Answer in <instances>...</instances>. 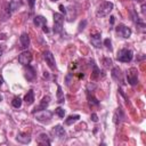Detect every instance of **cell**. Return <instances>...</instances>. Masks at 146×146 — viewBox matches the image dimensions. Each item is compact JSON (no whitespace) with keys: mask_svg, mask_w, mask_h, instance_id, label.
<instances>
[{"mask_svg":"<svg viewBox=\"0 0 146 146\" xmlns=\"http://www.w3.org/2000/svg\"><path fill=\"white\" fill-rule=\"evenodd\" d=\"M19 41H21V47L23 49L27 48L29 44H30V38H29V34L27 33H22V35L19 36Z\"/></svg>","mask_w":146,"mask_h":146,"instance_id":"7c38bea8","label":"cell"},{"mask_svg":"<svg viewBox=\"0 0 146 146\" xmlns=\"http://www.w3.org/2000/svg\"><path fill=\"white\" fill-rule=\"evenodd\" d=\"M24 102L26 103V105H31L34 102V92H33V90H29L27 91V94L24 97Z\"/></svg>","mask_w":146,"mask_h":146,"instance_id":"ac0fdd59","label":"cell"},{"mask_svg":"<svg viewBox=\"0 0 146 146\" xmlns=\"http://www.w3.org/2000/svg\"><path fill=\"white\" fill-rule=\"evenodd\" d=\"M90 41L92 43V46L95 48H99L100 44H102V41H100V33L99 32H95L92 34H90Z\"/></svg>","mask_w":146,"mask_h":146,"instance_id":"30bf717a","label":"cell"},{"mask_svg":"<svg viewBox=\"0 0 146 146\" xmlns=\"http://www.w3.org/2000/svg\"><path fill=\"white\" fill-rule=\"evenodd\" d=\"M115 30H116V33H117L120 36L124 38V39H127V38H129V36L131 35V30H130L128 26L123 25V24L117 25Z\"/></svg>","mask_w":146,"mask_h":146,"instance_id":"52a82bcc","label":"cell"},{"mask_svg":"<svg viewBox=\"0 0 146 146\" xmlns=\"http://www.w3.org/2000/svg\"><path fill=\"white\" fill-rule=\"evenodd\" d=\"M42 31H43L44 33H48V32H49V29H48V26H47V25H42Z\"/></svg>","mask_w":146,"mask_h":146,"instance_id":"f546056e","label":"cell"},{"mask_svg":"<svg viewBox=\"0 0 146 146\" xmlns=\"http://www.w3.org/2000/svg\"><path fill=\"white\" fill-rule=\"evenodd\" d=\"M127 80L129 82V84L131 86H136L138 83V71L135 67H131L127 71Z\"/></svg>","mask_w":146,"mask_h":146,"instance_id":"277c9868","label":"cell"},{"mask_svg":"<svg viewBox=\"0 0 146 146\" xmlns=\"http://www.w3.org/2000/svg\"><path fill=\"white\" fill-rule=\"evenodd\" d=\"M137 1H141V0H137Z\"/></svg>","mask_w":146,"mask_h":146,"instance_id":"74e56055","label":"cell"},{"mask_svg":"<svg viewBox=\"0 0 146 146\" xmlns=\"http://www.w3.org/2000/svg\"><path fill=\"white\" fill-rule=\"evenodd\" d=\"M13 106L15 107V108H18V107H21L22 106V99L19 98V97H15L14 99H13Z\"/></svg>","mask_w":146,"mask_h":146,"instance_id":"7402d4cb","label":"cell"},{"mask_svg":"<svg viewBox=\"0 0 146 146\" xmlns=\"http://www.w3.org/2000/svg\"><path fill=\"white\" fill-rule=\"evenodd\" d=\"M91 119H92V121H94V122H97V121H98V117H97V114H95V113H92V114H91Z\"/></svg>","mask_w":146,"mask_h":146,"instance_id":"f1b7e54d","label":"cell"},{"mask_svg":"<svg viewBox=\"0 0 146 146\" xmlns=\"http://www.w3.org/2000/svg\"><path fill=\"white\" fill-rule=\"evenodd\" d=\"M51 112L47 111V110H42V111H38L36 112V115H35V119L42 123H48L50 120H51Z\"/></svg>","mask_w":146,"mask_h":146,"instance_id":"5b68a950","label":"cell"},{"mask_svg":"<svg viewBox=\"0 0 146 146\" xmlns=\"http://www.w3.org/2000/svg\"><path fill=\"white\" fill-rule=\"evenodd\" d=\"M103 63H104V65H105L106 67H111L112 64H113L111 58H104V59H103Z\"/></svg>","mask_w":146,"mask_h":146,"instance_id":"cb8c5ba5","label":"cell"},{"mask_svg":"<svg viewBox=\"0 0 146 146\" xmlns=\"http://www.w3.org/2000/svg\"><path fill=\"white\" fill-rule=\"evenodd\" d=\"M2 83H3V79H2V76L0 75V87L2 86Z\"/></svg>","mask_w":146,"mask_h":146,"instance_id":"d6a6232c","label":"cell"},{"mask_svg":"<svg viewBox=\"0 0 146 146\" xmlns=\"http://www.w3.org/2000/svg\"><path fill=\"white\" fill-rule=\"evenodd\" d=\"M18 62L22 64V65H24V66H27L31 62H32V54L30 52V51H23V52H21L19 54V56H18Z\"/></svg>","mask_w":146,"mask_h":146,"instance_id":"8992f818","label":"cell"},{"mask_svg":"<svg viewBox=\"0 0 146 146\" xmlns=\"http://www.w3.org/2000/svg\"><path fill=\"white\" fill-rule=\"evenodd\" d=\"M1 55H2V50L0 49V57H1Z\"/></svg>","mask_w":146,"mask_h":146,"instance_id":"e575fe53","label":"cell"},{"mask_svg":"<svg viewBox=\"0 0 146 146\" xmlns=\"http://www.w3.org/2000/svg\"><path fill=\"white\" fill-rule=\"evenodd\" d=\"M59 9H60V11H62V13H64V14L66 13V10H65V8H64V6H63V5H59Z\"/></svg>","mask_w":146,"mask_h":146,"instance_id":"1f68e13d","label":"cell"},{"mask_svg":"<svg viewBox=\"0 0 146 146\" xmlns=\"http://www.w3.org/2000/svg\"><path fill=\"white\" fill-rule=\"evenodd\" d=\"M86 24H87V22H86V21L81 22V23H80V26H79V30H80V31H81V30H83V29H84V25H86Z\"/></svg>","mask_w":146,"mask_h":146,"instance_id":"83f0119b","label":"cell"},{"mask_svg":"<svg viewBox=\"0 0 146 146\" xmlns=\"http://www.w3.org/2000/svg\"><path fill=\"white\" fill-rule=\"evenodd\" d=\"M57 102L58 103H63L64 102V94H63L62 88L59 86L57 87Z\"/></svg>","mask_w":146,"mask_h":146,"instance_id":"44dd1931","label":"cell"},{"mask_svg":"<svg viewBox=\"0 0 146 146\" xmlns=\"http://www.w3.org/2000/svg\"><path fill=\"white\" fill-rule=\"evenodd\" d=\"M80 119V115H78V114H74V115H70L66 120H65V124H67V125H71V124H73L74 122H76L78 120Z\"/></svg>","mask_w":146,"mask_h":146,"instance_id":"ffe728a7","label":"cell"},{"mask_svg":"<svg viewBox=\"0 0 146 146\" xmlns=\"http://www.w3.org/2000/svg\"><path fill=\"white\" fill-rule=\"evenodd\" d=\"M22 5H23L22 0H11V1L8 3L10 13H11V11H15V10H17L19 7H22Z\"/></svg>","mask_w":146,"mask_h":146,"instance_id":"4fadbf2b","label":"cell"},{"mask_svg":"<svg viewBox=\"0 0 146 146\" xmlns=\"http://www.w3.org/2000/svg\"><path fill=\"white\" fill-rule=\"evenodd\" d=\"M33 23L35 26H42V25H46L47 24V19L43 17V16H35L34 19H33Z\"/></svg>","mask_w":146,"mask_h":146,"instance_id":"e0dca14e","label":"cell"},{"mask_svg":"<svg viewBox=\"0 0 146 146\" xmlns=\"http://www.w3.org/2000/svg\"><path fill=\"white\" fill-rule=\"evenodd\" d=\"M27 2H29V5H30V7L33 8V7H34V2H35V0H27Z\"/></svg>","mask_w":146,"mask_h":146,"instance_id":"4dcf8cb0","label":"cell"},{"mask_svg":"<svg viewBox=\"0 0 146 146\" xmlns=\"http://www.w3.org/2000/svg\"><path fill=\"white\" fill-rule=\"evenodd\" d=\"M112 78L114 80H116V81H119V80L121 81L122 80V73H121V70L119 67H114L112 70Z\"/></svg>","mask_w":146,"mask_h":146,"instance_id":"d6986e66","label":"cell"},{"mask_svg":"<svg viewBox=\"0 0 146 146\" xmlns=\"http://www.w3.org/2000/svg\"><path fill=\"white\" fill-rule=\"evenodd\" d=\"M55 112H56V114H57L59 117H64V115H65V111H64L62 107H57V108L55 110Z\"/></svg>","mask_w":146,"mask_h":146,"instance_id":"603a6c76","label":"cell"},{"mask_svg":"<svg viewBox=\"0 0 146 146\" xmlns=\"http://www.w3.org/2000/svg\"><path fill=\"white\" fill-rule=\"evenodd\" d=\"M63 22H64V17L63 15L55 13L54 14V32L55 33H60L63 30Z\"/></svg>","mask_w":146,"mask_h":146,"instance_id":"3957f363","label":"cell"},{"mask_svg":"<svg viewBox=\"0 0 146 146\" xmlns=\"http://www.w3.org/2000/svg\"><path fill=\"white\" fill-rule=\"evenodd\" d=\"M88 99H89V103L90 104H92V105H98L99 103H98V100L95 98V97H90L89 95H88Z\"/></svg>","mask_w":146,"mask_h":146,"instance_id":"484cf974","label":"cell"},{"mask_svg":"<svg viewBox=\"0 0 146 146\" xmlns=\"http://www.w3.org/2000/svg\"><path fill=\"white\" fill-rule=\"evenodd\" d=\"M51 1H58V0H51Z\"/></svg>","mask_w":146,"mask_h":146,"instance_id":"8d00e7d4","label":"cell"},{"mask_svg":"<svg viewBox=\"0 0 146 146\" xmlns=\"http://www.w3.org/2000/svg\"><path fill=\"white\" fill-rule=\"evenodd\" d=\"M113 7H114V5H113L112 2H110V1H104L103 3L99 5V7H98V9H97V13H96L97 17L107 16V15L113 10Z\"/></svg>","mask_w":146,"mask_h":146,"instance_id":"6da1fadb","label":"cell"},{"mask_svg":"<svg viewBox=\"0 0 146 146\" xmlns=\"http://www.w3.org/2000/svg\"><path fill=\"white\" fill-rule=\"evenodd\" d=\"M49 103H50V97H49V96H44V97L41 99L40 104H39L38 106H35V108L33 110V113H35V112H38V111L46 110V108H47V106L49 105Z\"/></svg>","mask_w":146,"mask_h":146,"instance_id":"9c48e42d","label":"cell"},{"mask_svg":"<svg viewBox=\"0 0 146 146\" xmlns=\"http://www.w3.org/2000/svg\"><path fill=\"white\" fill-rule=\"evenodd\" d=\"M25 78L29 80V81H32L34 78H35V71L32 66L27 65V68L25 70Z\"/></svg>","mask_w":146,"mask_h":146,"instance_id":"5bb4252c","label":"cell"},{"mask_svg":"<svg viewBox=\"0 0 146 146\" xmlns=\"http://www.w3.org/2000/svg\"><path fill=\"white\" fill-rule=\"evenodd\" d=\"M43 58H44L46 63L48 64V66H49L51 70H55V68H56L55 57H54V55H52L49 50H47V51H44V52H43Z\"/></svg>","mask_w":146,"mask_h":146,"instance_id":"ba28073f","label":"cell"},{"mask_svg":"<svg viewBox=\"0 0 146 146\" xmlns=\"http://www.w3.org/2000/svg\"><path fill=\"white\" fill-rule=\"evenodd\" d=\"M1 100H2V96L0 95V102H1Z\"/></svg>","mask_w":146,"mask_h":146,"instance_id":"d590c367","label":"cell"},{"mask_svg":"<svg viewBox=\"0 0 146 146\" xmlns=\"http://www.w3.org/2000/svg\"><path fill=\"white\" fill-rule=\"evenodd\" d=\"M114 23V16H111V24Z\"/></svg>","mask_w":146,"mask_h":146,"instance_id":"836d02e7","label":"cell"},{"mask_svg":"<svg viewBox=\"0 0 146 146\" xmlns=\"http://www.w3.org/2000/svg\"><path fill=\"white\" fill-rule=\"evenodd\" d=\"M104 44L106 46V48H107V49L112 50V42H111V40H110V39H105V40H104Z\"/></svg>","mask_w":146,"mask_h":146,"instance_id":"d4e9b609","label":"cell"},{"mask_svg":"<svg viewBox=\"0 0 146 146\" xmlns=\"http://www.w3.org/2000/svg\"><path fill=\"white\" fill-rule=\"evenodd\" d=\"M98 73H99V70H98V67H97V66H94V72H92V78H94V79H96V78L98 76Z\"/></svg>","mask_w":146,"mask_h":146,"instance_id":"4316f807","label":"cell"},{"mask_svg":"<svg viewBox=\"0 0 146 146\" xmlns=\"http://www.w3.org/2000/svg\"><path fill=\"white\" fill-rule=\"evenodd\" d=\"M52 133H54L55 137H57L59 139H62V138L65 137V130H64V128L60 124H57V125H55L52 128Z\"/></svg>","mask_w":146,"mask_h":146,"instance_id":"8fae6325","label":"cell"},{"mask_svg":"<svg viewBox=\"0 0 146 146\" xmlns=\"http://www.w3.org/2000/svg\"><path fill=\"white\" fill-rule=\"evenodd\" d=\"M16 139H17V141H19L22 144H29L31 141V137L27 133H18Z\"/></svg>","mask_w":146,"mask_h":146,"instance_id":"9a60e30c","label":"cell"},{"mask_svg":"<svg viewBox=\"0 0 146 146\" xmlns=\"http://www.w3.org/2000/svg\"><path fill=\"white\" fill-rule=\"evenodd\" d=\"M38 143L41 144V145H50V140H49L48 135H46V133H40L39 137H38Z\"/></svg>","mask_w":146,"mask_h":146,"instance_id":"2e32d148","label":"cell"},{"mask_svg":"<svg viewBox=\"0 0 146 146\" xmlns=\"http://www.w3.org/2000/svg\"><path fill=\"white\" fill-rule=\"evenodd\" d=\"M132 56H133L132 51L130 49H125L124 48V49H121V50L117 51L116 59L119 62H122V63H128V62H130L132 59Z\"/></svg>","mask_w":146,"mask_h":146,"instance_id":"7a4b0ae2","label":"cell"}]
</instances>
